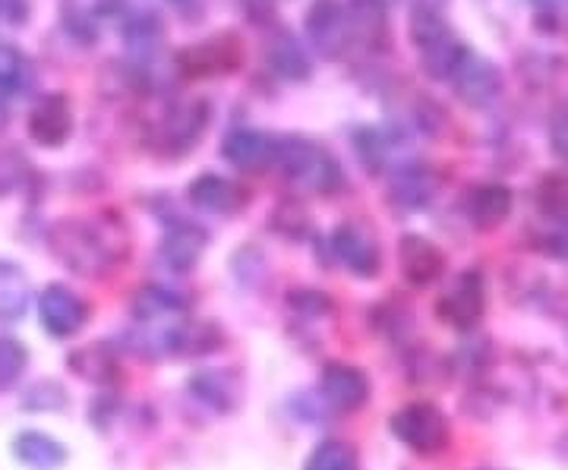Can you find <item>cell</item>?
Here are the masks:
<instances>
[{"mask_svg":"<svg viewBox=\"0 0 568 470\" xmlns=\"http://www.w3.org/2000/svg\"><path fill=\"white\" fill-rule=\"evenodd\" d=\"M272 149L275 140H268L265 133L256 130H237L224 140V159L244 171H260L265 164H272Z\"/></svg>","mask_w":568,"mask_h":470,"instance_id":"obj_20","label":"cell"},{"mask_svg":"<svg viewBox=\"0 0 568 470\" xmlns=\"http://www.w3.org/2000/svg\"><path fill=\"white\" fill-rule=\"evenodd\" d=\"M511 190L503 184H480L474 186L470 193H467L465 200V212H467V222L474 227H480V231H493V227H499L506 222L508 215H511Z\"/></svg>","mask_w":568,"mask_h":470,"instance_id":"obj_13","label":"cell"},{"mask_svg":"<svg viewBox=\"0 0 568 470\" xmlns=\"http://www.w3.org/2000/svg\"><path fill=\"white\" fill-rule=\"evenodd\" d=\"M29 364V350L17 338H0V391L20 382L22 369Z\"/></svg>","mask_w":568,"mask_h":470,"instance_id":"obj_28","label":"cell"},{"mask_svg":"<svg viewBox=\"0 0 568 470\" xmlns=\"http://www.w3.org/2000/svg\"><path fill=\"white\" fill-rule=\"evenodd\" d=\"M205 123H209V108L203 102H186L178 104L168 111V117L162 121L159 140H162L171 152H183L203 136Z\"/></svg>","mask_w":568,"mask_h":470,"instance_id":"obj_14","label":"cell"},{"mask_svg":"<svg viewBox=\"0 0 568 470\" xmlns=\"http://www.w3.org/2000/svg\"><path fill=\"white\" fill-rule=\"evenodd\" d=\"M436 193V177L426 167H407L392 184V200L405 208H420L433 200Z\"/></svg>","mask_w":568,"mask_h":470,"instance_id":"obj_23","label":"cell"},{"mask_svg":"<svg viewBox=\"0 0 568 470\" xmlns=\"http://www.w3.org/2000/svg\"><path fill=\"white\" fill-rule=\"evenodd\" d=\"M398 256H402V272H405V278L414 287H426L433 285L439 275H443V268H446V256H443V249L433 244V241H426V237H405L402 246H398Z\"/></svg>","mask_w":568,"mask_h":470,"instance_id":"obj_12","label":"cell"},{"mask_svg":"<svg viewBox=\"0 0 568 470\" xmlns=\"http://www.w3.org/2000/svg\"><path fill=\"white\" fill-rule=\"evenodd\" d=\"M304 470H361V458H357L354 446L328 439V442H320L310 451Z\"/></svg>","mask_w":568,"mask_h":470,"instance_id":"obj_25","label":"cell"},{"mask_svg":"<svg viewBox=\"0 0 568 470\" xmlns=\"http://www.w3.org/2000/svg\"><path fill=\"white\" fill-rule=\"evenodd\" d=\"M306 35L316 41V48L328 54V58H338L347 48V13L338 0H320L310 17H306Z\"/></svg>","mask_w":568,"mask_h":470,"instance_id":"obj_10","label":"cell"},{"mask_svg":"<svg viewBox=\"0 0 568 470\" xmlns=\"http://www.w3.org/2000/svg\"><path fill=\"white\" fill-rule=\"evenodd\" d=\"M323 401L335 410H361L369 398V379L364 369L347 367V364H328L320 376Z\"/></svg>","mask_w":568,"mask_h":470,"instance_id":"obj_9","label":"cell"},{"mask_svg":"<svg viewBox=\"0 0 568 470\" xmlns=\"http://www.w3.org/2000/svg\"><path fill=\"white\" fill-rule=\"evenodd\" d=\"M190 389L212 410H231L237 405V379L227 376V372H219V369H209V372L193 376Z\"/></svg>","mask_w":568,"mask_h":470,"instance_id":"obj_22","label":"cell"},{"mask_svg":"<svg viewBox=\"0 0 568 470\" xmlns=\"http://www.w3.org/2000/svg\"><path fill=\"white\" fill-rule=\"evenodd\" d=\"M29 174V164L17 149H0V196L17 193Z\"/></svg>","mask_w":568,"mask_h":470,"instance_id":"obj_29","label":"cell"},{"mask_svg":"<svg viewBox=\"0 0 568 470\" xmlns=\"http://www.w3.org/2000/svg\"><path fill=\"white\" fill-rule=\"evenodd\" d=\"M7 126V104H3V95H0V130Z\"/></svg>","mask_w":568,"mask_h":470,"instance_id":"obj_32","label":"cell"},{"mask_svg":"<svg viewBox=\"0 0 568 470\" xmlns=\"http://www.w3.org/2000/svg\"><path fill=\"white\" fill-rule=\"evenodd\" d=\"M410 39L417 48L420 67L433 80H452L455 67L465 58V44L458 41V35L448 29V22L433 10L420 3L410 17Z\"/></svg>","mask_w":568,"mask_h":470,"instance_id":"obj_3","label":"cell"},{"mask_svg":"<svg viewBox=\"0 0 568 470\" xmlns=\"http://www.w3.org/2000/svg\"><path fill=\"white\" fill-rule=\"evenodd\" d=\"M484 307H487V294H484V278L477 272H465L458 275L448 294H443L439 300V316L443 323L455 328H474L484 316Z\"/></svg>","mask_w":568,"mask_h":470,"instance_id":"obj_6","label":"cell"},{"mask_svg":"<svg viewBox=\"0 0 568 470\" xmlns=\"http://www.w3.org/2000/svg\"><path fill=\"white\" fill-rule=\"evenodd\" d=\"M190 200L215 215H234L237 208H244L246 193L234 181L219 177V174H203L190 184Z\"/></svg>","mask_w":568,"mask_h":470,"instance_id":"obj_15","label":"cell"},{"mask_svg":"<svg viewBox=\"0 0 568 470\" xmlns=\"http://www.w3.org/2000/svg\"><path fill=\"white\" fill-rule=\"evenodd\" d=\"M234 63H237V44L231 39H212L209 44L190 48L181 54L183 73L190 76H212V73L231 70Z\"/></svg>","mask_w":568,"mask_h":470,"instance_id":"obj_19","label":"cell"},{"mask_svg":"<svg viewBox=\"0 0 568 470\" xmlns=\"http://www.w3.org/2000/svg\"><path fill=\"white\" fill-rule=\"evenodd\" d=\"M537 3H540V7H556L559 0H537Z\"/></svg>","mask_w":568,"mask_h":470,"instance_id":"obj_33","label":"cell"},{"mask_svg":"<svg viewBox=\"0 0 568 470\" xmlns=\"http://www.w3.org/2000/svg\"><path fill=\"white\" fill-rule=\"evenodd\" d=\"M70 130H73V114L63 95H44L29 114V136L39 145L58 149L67 143Z\"/></svg>","mask_w":568,"mask_h":470,"instance_id":"obj_11","label":"cell"},{"mask_svg":"<svg viewBox=\"0 0 568 470\" xmlns=\"http://www.w3.org/2000/svg\"><path fill=\"white\" fill-rule=\"evenodd\" d=\"M13 454L29 470H58L67 461V449L54 436L39 430H26L13 439Z\"/></svg>","mask_w":568,"mask_h":470,"instance_id":"obj_17","label":"cell"},{"mask_svg":"<svg viewBox=\"0 0 568 470\" xmlns=\"http://www.w3.org/2000/svg\"><path fill=\"white\" fill-rule=\"evenodd\" d=\"M48 244L63 266H70L77 275H85V278L108 275L111 266L118 263V256H123V249L108 237L104 227L80 222V218L58 222L48 231Z\"/></svg>","mask_w":568,"mask_h":470,"instance_id":"obj_1","label":"cell"},{"mask_svg":"<svg viewBox=\"0 0 568 470\" xmlns=\"http://www.w3.org/2000/svg\"><path fill=\"white\" fill-rule=\"evenodd\" d=\"M347 32L357 41H379L386 35V10L383 0H351L345 7Z\"/></svg>","mask_w":568,"mask_h":470,"instance_id":"obj_21","label":"cell"},{"mask_svg":"<svg viewBox=\"0 0 568 470\" xmlns=\"http://www.w3.org/2000/svg\"><path fill=\"white\" fill-rule=\"evenodd\" d=\"M268 67L284 80H306L310 76V61H306L304 48L291 35H282L268 44Z\"/></svg>","mask_w":568,"mask_h":470,"instance_id":"obj_24","label":"cell"},{"mask_svg":"<svg viewBox=\"0 0 568 470\" xmlns=\"http://www.w3.org/2000/svg\"><path fill=\"white\" fill-rule=\"evenodd\" d=\"M205 249V231L203 227L190 225V222H178L168 231L162 244V263L171 272H190L200 263Z\"/></svg>","mask_w":568,"mask_h":470,"instance_id":"obj_16","label":"cell"},{"mask_svg":"<svg viewBox=\"0 0 568 470\" xmlns=\"http://www.w3.org/2000/svg\"><path fill=\"white\" fill-rule=\"evenodd\" d=\"M388 427L402 446L417 451V454H436V451L446 449L448 439H452L446 413L429 401H414V405L395 410Z\"/></svg>","mask_w":568,"mask_h":470,"instance_id":"obj_4","label":"cell"},{"mask_svg":"<svg viewBox=\"0 0 568 470\" xmlns=\"http://www.w3.org/2000/svg\"><path fill=\"white\" fill-rule=\"evenodd\" d=\"M32 307V285L20 266L0 259V323H20Z\"/></svg>","mask_w":568,"mask_h":470,"instance_id":"obj_18","label":"cell"},{"mask_svg":"<svg viewBox=\"0 0 568 470\" xmlns=\"http://www.w3.org/2000/svg\"><path fill=\"white\" fill-rule=\"evenodd\" d=\"M29 20V0H0V25H26Z\"/></svg>","mask_w":568,"mask_h":470,"instance_id":"obj_31","label":"cell"},{"mask_svg":"<svg viewBox=\"0 0 568 470\" xmlns=\"http://www.w3.org/2000/svg\"><path fill=\"white\" fill-rule=\"evenodd\" d=\"M39 316L41 328L54 338H73L85 319H89V307L77 290L67 285H48L39 297Z\"/></svg>","mask_w":568,"mask_h":470,"instance_id":"obj_5","label":"cell"},{"mask_svg":"<svg viewBox=\"0 0 568 470\" xmlns=\"http://www.w3.org/2000/svg\"><path fill=\"white\" fill-rule=\"evenodd\" d=\"M452 82H455L458 99L465 104H470V108H487V104L496 102L499 92H503V76H499V70H496L487 58H477V54H470V51H465L462 63L455 67Z\"/></svg>","mask_w":568,"mask_h":470,"instance_id":"obj_7","label":"cell"},{"mask_svg":"<svg viewBox=\"0 0 568 470\" xmlns=\"http://www.w3.org/2000/svg\"><path fill=\"white\" fill-rule=\"evenodd\" d=\"M332 253L335 259L354 272L357 278H376L379 275V246L357 225H338L332 234Z\"/></svg>","mask_w":568,"mask_h":470,"instance_id":"obj_8","label":"cell"},{"mask_svg":"<svg viewBox=\"0 0 568 470\" xmlns=\"http://www.w3.org/2000/svg\"><path fill=\"white\" fill-rule=\"evenodd\" d=\"M537 203L549 222H568V177L562 174L544 177V184L537 190Z\"/></svg>","mask_w":568,"mask_h":470,"instance_id":"obj_26","label":"cell"},{"mask_svg":"<svg viewBox=\"0 0 568 470\" xmlns=\"http://www.w3.org/2000/svg\"><path fill=\"white\" fill-rule=\"evenodd\" d=\"M549 145L562 162H568V102H559L549 114Z\"/></svg>","mask_w":568,"mask_h":470,"instance_id":"obj_30","label":"cell"},{"mask_svg":"<svg viewBox=\"0 0 568 470\" xmlns=\"http://www.w3.org/2000/svg\"><path fill=\"white\" fill-rule=\"evenodd\" d=\"M29 82H32L29 61L22 58L20 51L0 44V95H3V92H10V95H13V92H22Z\"/></svg>","mask_w":568,"mask_h":470,"instance_id":"obj_27","label":"cell"},{"mask_svg":"<svg viewBox=\"0 0 568 470\" xmlns=\"http://www.w3.org/2000/svg\"><path fill=\"white\" fill-rule=\"evenodd\" d=\"M272 164L282 171L284 177L301 190L310 193H335L342 186V167L338 162L306 140H282L272 149Z\"/></svg>","mask_w":568,"mask_h":470,"instance_id":"obj_2","label":"cell"}]
</instances>
